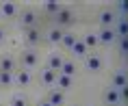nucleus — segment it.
Wrapping results in <instances>:
<instances>
[{"label":"nucleus","instance_id":"39448f33","mask_svg":"<svg viewBox=\"0 0 128 106\" xmlns=\"http://www.w3.org/2000/svg\"><path fill=\"white\" fill-rule=\"evenodd\" d=\"M20 63H22V67H26V69H35V67L39 65V54L35 52V50H30V48H26V50L20 54Z\"/></svg>","mask_w":128,"mask_h":106},{"label":"nucleus","instance_id":"5701e85b","mask_svg":"<svg viewBox=\"0 0 128 106\" xmlns=\"http://www.w3.org/2000/svg\"><path fill=\"white\" fill-rule=\"evenodd\" d=\"M59 74H65V76H72V78H74V74H76V63H74V61H70V59H65V63H63V67H61Z\"/></svg>","mask_w":128,"mask_h":106},{"label":"nucleus","instance_id":"7ed1b4c3","mask_svg":"<svg viewBox=\"0 0 128 106\" xmlns=\"http://www.w3.org/2000/svg\"><path fill=\"white\" fill-rule=\"evenodd\" d=\"M122 91L117 89V87L108 85L104 91H102V102H104V106H120L122 104Z\"/></svg>","mask_w":128,"mask_h":106},{"label":"nucleus","instance_id":"aec40b11","mask_svg":"<svg viewBox=\"0 0 128 106\" xmlns=\"http://www.w3.org/2000/svg\"><path fill=\"white\" fill-rule=\"evenodd\" d=\"M76 41H78V37H76L74 33H65L63 39H61V48H63V50H72Z\"/></svg>","mask_w":128,"mask_h":106},{"label":"nucleus","instance_id":"1a4fd4ad","mask_svg":"<svg viewBox=\"0 0 128 106\" xmlns=\"http://www.w3.org/2000/svg\"><path fill=\"white\" fill-rule=\"evenodd\" d=\"M98 39H100V46H113L115 39H117V30L115 28H100Z\"/></svg>","mask_w":128,"mask_h":106},{"label":"nucleus","instance_id":"423d86ee","mask_svg":"<svg viewBox=\"0 0 128 106\" xmlns=\"http://www.w3.org/2000/svg\"><path fill=\"white\" fill-rule=\"evenodd\" d=\"M115 22H117V13H115L113 9H102L100 13H98V24H100V28H113Z\"/></svg>","mask_w":128,"mask_h":106},{"label":"nucleus","instance_id":"ddd939ff","mask_svg":"<svg viewBox=\"0 0 128 106\" xmlns=\"http://www.w3.org/2000/svg\"><path fill=\"white\" fill-rule=\"evenodd\" d=\"M63 63H65V59H63V54H59V52H50V54H48V59H46V67L54 69L56 74L61 72Z\"/></svg>","mask_w":128,"mask_h":106},{"label":"nucleus","instance_id":"393cba45","mask_svg":"<svg viewBox=\"0 0 128 106\" xmlns=\"http://www.w3.org/2000/svg\"><path fill=\"white\" fill-rule=\"evenodd\" d=\"M4 41H7V30L0 26V43H4Z\"/></svg>","mask_w":128,"mask_h":106},{"label":"nucleus","instance_id":"f8f14e48","mask_svg":"<svg viewBox=\"0 0 128 106\" xmlns=\"http://www.w3.org/2000/svg\"><path fill=\"white\" fill-rule=\"evenodd\" d=\"M33 82V69H26V67H22L15 72V85L18 87H28Z\"/></svg>","mask_w":128,"mask_h":106},{"label":"nucleus","instance_id":"20e7f679","mask_svg":"<svg viewBox=\"0 0 128 106\" xmlns=\"http://www.w3.org/2000/svg\"><path fill=\"white\" fill-rule=\"evenodd\" d=\"M54 20H56V24H54V26H59L61 30H65V28H70V26L76 22V13L72 11V9H65V7H63L59 13L54 15Z\"/></svg>","mask_w":128,"mask_h":106},{"label":"nucleus","instance_id":"4468645a","mask_svg":"<svg viewBox=\"0 0 128 106\" xmlns=\"http://www.w3.org/2000/svg\"><path fill=\"white\" fill-rule=\"evenodd\" d=\"M111 85L117 87V89H126V87H128V74H126V69H115L113 76H111Z\"/></svg>","mask_w":128,"mask_h":106},{"label":"nucleus","instance_id":"f3484780","mask_svg":"<svg viewBox=\"0 0 128 106\" xmlns=\"http://www.w3.org/2000/svg\"><path fill=\"white\" fill-rule=\"evenodd\" d=\"M70 52L74 54L76 59H82V61H85V59H87V56H89V48L85 46V41H82V39H78V41H76V43H74V48L70 50Z\"/></svg>","mask_w":128,"mask_h":106},{"label":"nucleus","instance_id":"0eeeda50","mask_svg":"<svg viewBox=\"0 0 128 106\" xmlns=\"http://www.w3.org/2000/svg\"><path fill=\"white\" fill-rule=\"evenodd\" d=\"M85 67H87V72L91 74H100L102 72V67H104V59H102L100 54H89L87 59H85Z\"/></svg>","mask_w":128,"mask_h":106},{"label":"nucleus","instance_id":"4be33fe9","mask_svg":"<svg viewBox=\"0 0 128 106\" xmlns=\"http://www.w3.org/2000/svg\"><path fill=\"white\" fill-rule=\"evenodd\" d=\"M7 106H28V98L24 95V93H15L13 98L9 100Z\"/></svg>","mask_w":128,"mask_h":106},{"label":"nucleus","instance_id":"2eb2a0df","mask_svg":"<svg viewBox=\"0 0 128 106\" xmlns=\"http://www.w3.org/2000/svg\"><path fill=\"white\" fill-rule=\"evenodd\" d=\"M63 35H65V30H61L59 26H52V28H48L46 33H44V39H46L48 43H59V46H61Z\"/></svg>","mask_w":128,"mask_h":106},{"label":"nucleus","instance_id":"9b49d317","mask_svg":"<svg viewBox=\"0 0 128 106\" xmlns=\"http://www.w3.org/2000/svg\"><path fill=\"white\" fill-rule=\"evenodd\" d=\"M46 100L52 106H65V91H61V89H48Z\"/></svg>","mask_w":128,"mask_h":106},{"label":"nucleus","instance_id":"bb28decb","mask_svg":"<svg viewBox=\"0 0 128 106\" xmlns=\"http://www.w3.org/2000/svg\"><path fill=\"white\" fill-rule=\"evenodd\" d=\"M0 106H4V104H0Z\"/></svg>","mask_w":128,"mask_h":106},{"label":"nucleus","instance_id":"412c9836","mask_svg":"<svg viewBox=\"0 0 128 106\" xmlns=\"http://www.w3.org/2000/svg\"><path fill=\"white\" fill-rule=\"evenodd\" d=\"M61 9H63V7H61L56 0H48V2H44V11H46L48 15H56Z\"/></svg>","mask_w":128,"mask_h":106},{"label":"nucleus","instance_id":"f03ea898","mask_svg":"<svg viewBox=\"0 0 128 106\" xmlns=\"http://www.w3.org/2000/svg\"><path fill=\"white\" fill-rule=\"evenodd\" d=\"M22 41H24V46L30 48V50H35L37 46H41V41L44 39V33H41V28H30V30H22Z\"/></svg>","mask_w":128,"mask_h":106},{"label":"nucleus","instance_id":"9d476101","mask_svg":"<svg viewBox=\"0 0 128 106\" xmlns=\"http://www.w3.org/2000/svg\"><path fill=\"white\" fill-rule=\"evenodd\" d=\"M0 72H18V59L13 54H0Z\"/></svg>","mask_w":128,"mask_h":106},{"label":"nucleus","instance_id":"dca6fc26","mask_svg":"<svg viewBox=\"0 0 128 106\" xmlns=\"http://www.w3.org/2000/svg\"><path fill=\"white\" fill-rule=\"evenodd\" d=\"M54 87L61 89V91H70V89H74V78H72V76H65V74H59Z\"/></svg>","mask_w":128,"mask_h":106},{"label":"nucleus","instance_id":"a211bd4d","mask_svg":"<svg viewBox=\"0 0 128 106\" xmlns=\"http://www.w3.org/2000/svg\"><path fill=\"white\" fill-rule=\"evenodd\" d=\"M0 13L4 17H15L18 15V4L15 2H0Z\"/></svg>","mask_w":128,"mask_h":106},{"label":"nucleus","instance_id":"b1692460","mask_svg":"<svg viewBox=\"0 0 128 106\" xmlns=\"http://www.w3.org/2000/svg\"><path fill=\"white\" fill-rule=\"evenodd\" d=\"M82 41H85V46H87V48H96V46H100L98 33H87L85 37H82Z\"/></svg>","mask_w":128,"mask_h":106},{"label":"nucleus","instance_id":"f257e3e1","mask_svg":"<svg viewBox=\"0 0 128 106\" xmlns=\"http://www.w3.org/2000/svg\"><path fill=\"white\" fill-rule=\"evenodd\" d=\"M18 26L22 30H30V28H39V13L35 9H24L18 15Z\"/></svg>","mask_w":128,"mask_h":106},{"label":"nucleus","instance_id":"a878e982","mask_svg":"<svg viewBox=\"0 0 128 106\" xmlns=\"http://www.w3.org/2000/svg\"><path fill=\"white\" fill-rule=\"evenodd\" d=\"M37 106H52V104H50V102L44 98V100H39V102H37Z\"/></svg>","mask_w":128,"mask_h":106},{"label":"nucleus","instance_id":"6ab92c4d","mask_svg":"<svg viewBox=\"0 0 128 106\" xmlns=\"http://www.w3.org/2000/svg\"><path fill=\"white\" fill-rule=\"evenodd\" d=\"M11 85H15V74L13 72H0V87L9 89Z\"/></svg>","mask_w":128,"mask_h":106},{"label":"nucleus","instance_id":"cd10ccee","mask_svg":"<svg viewBox=\"0 0 128 106\" xmlns=\"http://www.w3.org/2000/svg\"><path fill=\"white\" fill-rule=\"evenodd\" d=\"M74 106H78V104H74Z\"/></svg>","mask_w":128,"mask_h":106},{"label":"nucleus","instance_id":"6e6552de","mask_svg":"<svg viewBox=\"0 0 128 106\" xmlns=\"http://www.w3.org/2000/svg\"><path fill=\"white\" fill-rule=\"evenodd\" d=\"M56 76H59V74L54 72V69H50V67H41V72H39V82L44 87H54L56 85Z\"/></svg>","mask_w":128,"mask_h":106}]
</instances>
